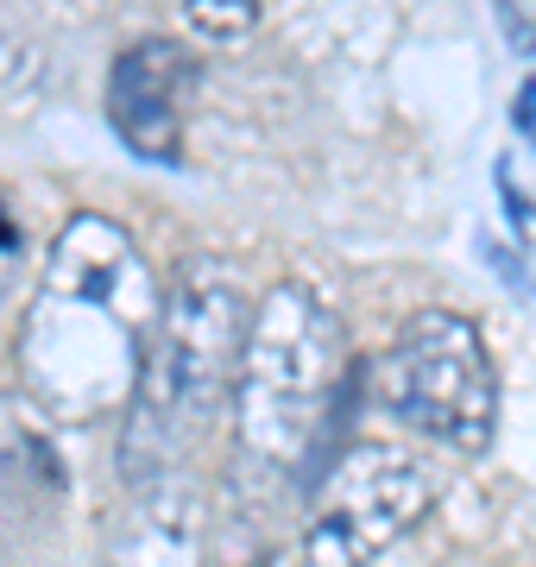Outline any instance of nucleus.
Wrapping results in <instances>:
<instances>
[{
  "label": "nucleus",
  "mask_w": 536,
  "mask_h": 567,
  "mask_svg": "<svg viewBox=\"0 0 536 567\" xmlns=\"http://www.w3.org/2000/svg\"><path fill=\"white\" fill-rule=\"evenodd\" d=\"M165 290L145 252L107 215H76L51 240L39 297L20 328V379L58 423H95L140 391Z\"/></svg>",
  "instance_id": "nucleus-1"
},
{
  "label": "nucleus",
  "mask_w": 536,
  "mask_h": 567,
  "mask_svg": "<svg viewBox=\"0 0 536 567\" xmlns=\"http://www.w3.org/2000/svg\"><path fill=\"white\" fill-rule=\"evenodd\" d=\"M252 309L227 259H189L165 290L152 347H145L140 391L126 404V473L158 480L196 435H203L240 391Z\"/></svg>",
  "instance_id": "nucleus-2"
},
{
  "label": "nucleus",
  "mask_w": 536,
  "mask_h": 567,
  "mask_svg": "<svg viewBox=\"0 0 536 567\" xmlns=\"http://www.w3.org/2000/svg\"><path fill=\"white\" fill-rule=\"evenodd\" d=\"M348 372V341L334 309L310 284H271L252 309L234 423L240 442L271 466H303L334 429V391Z\"/></svg>",
  "instance_id": "nucleus-3"
},
{
  "label": "nucleus",
  "mask_w": 536,
  "mask_h": 567,
  "mask_svg": "<svg viewBox=\"0 0 536 567\" xmlns=\"http://www.w3.org/2000/svg\"><path fill=\"white\" fill-rule=\"evenodd\" d=\"M372 404L392 423L454 447L486 454L498 423V372L480 328L454 309H416L398 341L372 360Z\"/></svg>",
  "instance_id": "nucleus-4"
},
{
  "label": "nucleus",
  "mask_w": 536,
  "mask_h": 567,
  "mask_svg": "<svg viewBox=\"0 0 536 567\" xmlns=\"http://www.w3.org/2000/svg\"><path fill=\"white\" fill-rule=\"evenodd\" d=\"M430 498H435V473L411 447L392 442L334 447L310 492L303 555H310V567H367L379 548H392L430 511Z\"/></svg>",
  "instance_id": "nucleus-5"
},
{
  "label": "nucleus",
  "mask_w": 536,
  "mask_h": 567,
  "mask_svg": "<svg viewBox=\"0 0 536 567\" xmlns=\"http://www.w3.org/2000/svg\"><path fill=\"white\" fill-rule=\"evenodd\" d=\"M196 89V58L177 39H140L114 58L107 76V121L140 158L177 164L184 152V95Z\"/></svg>",
  "instance_id": "nucleus-6"
},
{
  "label": "nucleus",
  "mask_w": 536,
  "mask_h": 567,
  "mask_svg": "<svg viewBox=\"0 0 536 567\" xmlns=\"http://www.w3.org/2000/svg\"><path fill=\"white\" fill-rule=\"evenodd\" d=\"M208 555V498L184 473L140 480L126 511L107 529L102 567H203Z\"/></svg>",
  "instance_id": "nucleus-7"
},
{
  "label": "nucleus",
  "mask_w": 536,
  "mask_h": 567,
  "mask_svg": "<svg viewBox=\"0 0 536 567\" xmlns=\"http://www.w3.org/2000/svg\"><path fill=\"white\" fill-rule=\"evenodd\" d=\"M184 20L196 32H215V39H240L259 25V0H189Z\"/></svg>",
  "instance_id": "nucleus-8"
},
{
  "label": "nucleus",
  "mask_w": 536,
  "mask_h": 567,
  "mask_svg": "<svg viewBox=\"0 0 536 567\" xmlns=\"http://www.w3.org/2000/svg\"><path fill=\"white\" fill-rule=\"evenodd\" d=\"M505 25H512V39L524 44V51H530V44H536V32H530V25H524V13H512V7H505Z\"/></svg>",
  "instance_id": "nucleus-9"
},
{
  "label": "nucleus",
  "mask_w": 536,
  "mask_h": 567,
  "mask_svg": "<svg viewBox=\"0 0 536 567\" xmlns=\"http://www.w3.org/2000/svg\"><path fill=\"white\" fill-rule=\"evenodd\" d=\"M13 240H20V234H13V215H7V203H0V252H7Z\"/></svg>",
  "instance_id": "nucleus-10"
}]
</instances>
